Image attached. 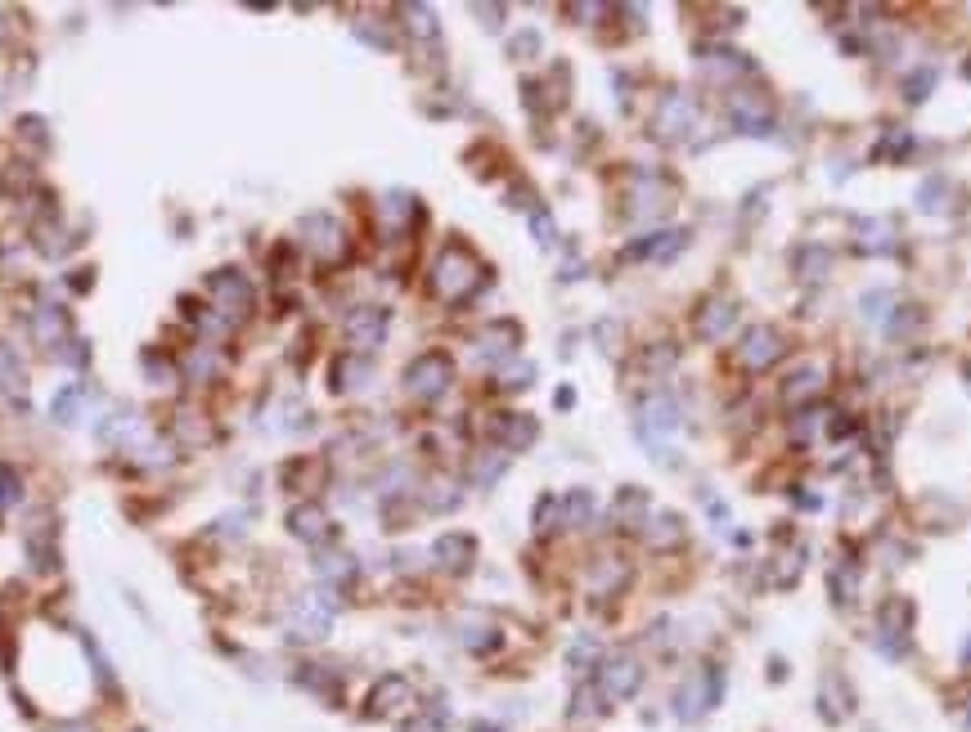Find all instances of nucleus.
I'll list each match as a JSON object with an SVG mask.
<instances>
[{
	"mask_svg": "<svg viewBox=\"0 0 971 732\" xmlns=\"http://www.w3.org/2000/svg\"><path fill=\"white\" fill-rule=\"evenodd\" d=\"M940 198H944V180H940V175H931V180L917 189V203H922V211H935V207H940Z\"/></svg>",
	"mask_w": 971,
	"mask_h": 732,
	"instance_id": "obj_46",
	"label": "nucleus"
},
{
	"mask_svg": "<svg viewBox=\"0 0 971 732\" xmlns=\"http://www.w3.org/2000/svg\"><path fill=\"white\" fill-rule=\"evenodd\" d=\"M490 436L499 440V450H504V454H522V450H531V445H536L539 427H536L531 414H495Z\"/></svg>",
	"mask_w": 971,
	"mask_h": 732,
	"instance_id": "obj_12",
	"label": "nucleus"
},
{
	"mask_svg": "<svg viewBox=\"0 0 971 732\" xmlns=\"http://www.w3.org/2000/svg\"><path fill=\"white\" fill-rule=\"evenodd\" d=\"M473 732H504V728H495V724H473Z\"/></svg>",
	"mask_w": 971,
	"mask_h": 732,
	"instance_id": "obj_57",
	"label": "nucleus"
},
{
	"mask_svg": "<svg viewBox=\"0 0 971 732\" xmlns=\"http://www.w3.org/2000/svg\"><path fill=\"white\" fill-rule=\"evenodd\" d=\"M0 387L5 391H18L23 387V365H18V351L0 342Z\"/></svg>",
	"mask_w": 971,
	"mask_h": 732,
	"instance_id": "obj_35",
	"label": "nucleus"
},
{
	"mask_svg": "<svg viewBox=\"0 0 971 732\" xmlns=\"http://www.w3.org/2000/svg\"><path fill=\"white\" fill-rule=\"evenodd\" d=\"M891 288H872L868 297H863V319H872V324H881L886 314H891Z\"/></svg>",
	"mask_w": 971,
	"mask_h": 732,
	"instance_id": "obj_39",
	"label": "nucleus"
},
{
	"mask_svg": "<svg viewBox=\"0 0 971 732\" xmlns=\"http://www.w3.org/2000/svg\"><path fill=\"white\" fill-rule=\"evenodd\" d=\"M382 337H387V311L382 306H356L347 314V342L356 351H374V346H382Z\"/></svg>",
	"mask_w": 971,
	"mask_h": 732,
	"instance_id": "obj_13",
	"label": "nucleus"
},
{
	"mask_svg": "<svg viewBox=\"0 0 971 732\" xmlns=\"http://www.w3.org/2000/svg\"><path fill=\"white\" fill-rule=\"evenodd\" d=\"M400 705H410V683L400 679V674L378 679V687L369 692V715H396Z\"/></svg>",
	"mask_w": 971,
	"mask_h": 732,
	"instance_id": "obj_22",
	"label": "nucleus"
},
{
	"mask_svg": "<svg viewBox=\"0 0 971 732\" xmlns=\"http://www.w3.org/2000/svg\"><path fill=\"white\" fill-rule=\"evenodd\" d=\"M859 252H868V257L895 252V225H891V220H863L859 225Z\"/></svg>",
	"mask_w": 971,
	"mask_h": 732,
	"instance_id": "obj_28",
	"label": "nucleus"
},
{
	"mask_svg": "<svg viewBox=\"0 0 971 732\" xmlns=\"http://www.w3.org/2000/svg\"><path fill=\"white\" fill-rule=\"evenodd\" d=\"M701 68L710 77H747L755 72V63L747 54H733V50H701Z\"/></svg>",
	"mask_w": 971,
	"mask_h": 732,
	"instance_id": "obj_26",
	"label": "nucleus"
},
{
	"mask_svg": "<svg viewBox=\"0 0 971 732\" xmlns=\"http://www.w3.org/2000/svg\"><path fill=\"white\" fill-rule=\"evenodd\" d=\"M279 481H283L288 490H315V485L324 481V459L302 454V459H293V463H283V468H279Z\"/></svg>",
	"mask_w": 971,
	"mask_h": 732,
	"instance_id": "obj_25",
	"label": "nucleus"
},
{
	"mask_svg": "<svg viewBox=\"0 0 971 732\" xmlns=\"http://www.w3.org/2000/svg\"><path fill=\"white\" fill-rule=\"evenodd\" d=\"M400 18H410L405 27H410L419 41H432V37H436V14H432L428 5H400Z\"/></svg>",
	"mask_w": 971,
	"mask_h": 732,
	"instance_id": "obj_30",
	"label": "nucleus"
},
{
	"mask_svg": "<svg viewBox=\"0 0 971 732\" xmlns=\"http://www.w3.org/2000/svg\"><path fill=\"white\" fill-rule=\"evenodd\" d=\"M504 468H508V454H490V459L477 463L473 481H477V485H490V481H499V472H504Z\"/></svg>",
	"mask_w": 971,
	"mask_h": 732,
	"instance_id": "obj_45",
	"label": "nucleus"
},
{
	"mask_svg": "<svg viewBox=\"0 0 971 732\" xmlns=\"http://www.w3.org/2000/svg\"><path fill=\"white\" fill-rule=\"evenodd\" d=\"M328 625H333V598H328V593H302V598L293 602V611H288V629H293V638H302V642L324 638Z\"/></svg>",
	"mask_w": 971,
	"mask_h": 732,
	"instance_id": "obj_5",
	"label": "nucleus"
},
{
	"mask_svg": "<svg viewBox=\"0 0 971 732\" xmlns=\"http://www.w3.org/2000/svg\"><path fill=\"white\" fill-rule=\"evenodd\" d=\"M288 530H293L302 544H324V539L333 535V522H328V513H324L320 504H297V508L288 513Z\"/></svg>",
	"mask_w": 971,
	"mask_h": 732,
	"instance_id": "obj_19",
	"label": "nucleus"
},
{
	"mask_svg": "<svg viewBox=\"0 0 971 732\" xmlns=\"http://www.w3.org/2000/svg\"><path fill=\"white\" fill-rule=\"evenodd\" d=\"M405 732H441V728H436V724H432V719H428V724H410V728H405Z\"/></svg>",
	"mask_w": 971,
	"mask_h": 732,
	"instance_id": "obj_56",
	"label": "nucleus"
},
{
	"mask_svg": "<svg viewBox=\"0 0 971 732\" xmlns=\"http://www.w3.org/2000/svg\"><path fill=\"white\" fill-rule=\"evenodd\" d=\"M823 387H827V365H818V360H801V365L783 377V400H787V405H796V409H806L809 400H818V396H823Z\"/></svg>",
	"mask_w": 971,
	"mask_h": 732,
	"instance_id": "obj_10",
	"label": "nucleus"
},
{
	"mask_svg": "<svg viewBox=\"0 0 971 732\" xmlns=\"http://www.w3.org/2000/svg\"><path fill=\"white\" fill-rule=\"evenodd\" d=\"M684 243H688L684 229H661V234H644L639 243H630L625 257L630 261H670L675 252H684Z\"/></svg>",
	"mask_w": 971,
	"mask_h": 732,
	"instance_id": "obj_17",
	"label": "nucleus"
},
{
	"mask_svg": "<svg viewBox=\"0 0 971 732\" xmlns=\"http://www.w3.org/2000/svg\"><path fill=\"white\" fill-rule=\"evenodd\" d=\"M81 400H86V391H81V387H68V391H59V400H54V419H59V422H72V419H77V409H81Z\"/></svg>",
	"mask_w": 971,
	"mask_h": 732,
	"instance_id": "obj_41",
	"label": "nucleus"
},
{
	"mask_svg": "<svg viewBox=\"0 0 971 732\" xmlns=\"http://www.w3.org/2000/svg\"><path fill=\"white\" fill-rule=\"evenodd\" d=\"M59 732H91V728H81V724H68V728H59Z\"/></svg>",
	"mask_w": 971,
	"mask_h": 732,
	"instance_id": "obj_58",
	"label": "nucleus"
},
{
	"mask_svg": "<svg viewBox=\"0 0 971 732\" xmlns=\"http://www.w3.org/2000/svg\"><path fill=\"white\" fill-rule=\"evenodd\" d=\"M931 86H935V68H922V72H913V77L904 81V95H909V104H922Z\"/></svg>",
	"mask_w": 971,
	"mask_h": 732,
	"instance_id": "obj_43",
	"label": "nucleus"
},
{
	"mask_svg": "<svg viewBox=\"0 0 971 732\" xmlns=\"http://www.w3.org/2000/svg\"><path fill=\"white\" fill-rule=\"evenodd\" d=\"M738 324V306L729 302V297H710V302H701V311L693 314V333H698L701 342H724V333Z\"/></svg>",
	"mask_w": 971,
	"mask_h": 732,
	"instance_id": "obj_16",
	"label": "nucleus"
},
{
	"mask_svg": "<svg viewBox=\"0 0 971 732\" xmlns=\"http://www.w3.org/2000/svg\"><path fill=\"white\" fill-rule=\"evenodd\" d=\"M855 427H859V422L850 419V414H832V422H827V436H832V440H846V436H855Z\"/></svg>",
	"mask_w": 971,
	"mask_h": 732,
	"instance_id": "obj_49",
	"label": "nucleus"
},
{
	"mask_svg": "<svg viewBox=\"0 0 971 732\" xmlns=\"http://www.w3.org/2000/svg\"><path fill=\"white\" fill-rule=\"evenodd\" d=\"M531 377H536V365H527V360L499 365V387L504 391H522V387H531Z\"/></svg>",
	"mask_w": 971,
	"mask_h": 732,
	"instance_id": "obj_34",
	"label": "nucleus"
},
{
	"mask_svg": "<svg viewBox=\"0 0 971 732\" xmlns=\"http://www.w3.org/2000/svg\"><path fill=\"white\" fill-rule=\"evenodd\" d=\"M647 517H652V499H647V490H639V485L616 490V499H612V522L625 525V530H639Z\"/></svg>",
	"mask_w": 971,
	"mask_h": 732,
	"instance_id": "obj_20",
	"label": "nucleus"
},
{
	"mask_svg": "<svg viewBox=\"0 0 971 732\" xmlns=\"http://www.w3.org/2000/svg\"><path fill=\"white\" fill-rule=\"evenodd\" d=\"M450 382H454V360L445 351H423L414 365L405 368V391L414 400H423V405L441 400L450 391Z\"/></svg>",
	"mask_w": 971,
	"mask_h": 732,
	"instance_id": "obj_2",
	"label": "nucleus"
},
{
	"mask_svg": "<svg viewBox=\"0 0 971 732\" xmlns=\"http://www.w3.org/2000/svg\"><path fill=\"white\" fill-rule=\"evenodd\" d=\"M14 499H18V476H14L9 468H0V508H5V504H14Z\"/></svg>",
	"mask_w": 971,
	"mask_h": 732,
	"instance_id": "obj_51",
	"label": "nucleus"
},
{
	"mask_svg": "<svg viewBox=\"0 0 971 732\" xmlns=\"http://www.w3.org/2000/svg\"><path fill=\"white\" fill-rule=\"evenodd\" d=\"M477 283H482V261L464 243H445L441 257L432 261V292L441 302H464V297H473Z\"/></svg>",
	"mask_w": 971,
	"mask_h": 732,
	"instance_id": "obj_1",
	"label": "nucleus"
},
{
	"mask_svg": "<svg viewBox=\"0 0 971 732\" xmlns=\"http://www.w3.org/2000/svg\"><path fill=\"white\" fill-rule=\"evenodd\" d=\"M531 229H536V243H553V220H549V211H531Z\"/></svg>",
	"mask_w": 971,
	"mask_h": 732,
	"instance_id": "obj_50",
	"label": "nucleus"
},
{
	"mask_svg": "<svg viewBox=\"0 0 971 732\" xmlns=\"http://www.w3.org/2000/svg\"><path fill=\"white\" fill-rule=\"evenodd\" d=\"M23 140H32V144H46V126L32 117V122H23Z\"/></svg>",
	"mask_w": 971,
	"mask_h": 732,
	"instance_id": "obj_54",
	"label": "nucleus"
},
{
	"mask_svg": "<svg viewBox=\"0 0 971 732\" xmlns=\"http://www.w3.org/2000/svg\"><path fill=\"white\" fill-rule=\"evenodd\" d=\"M410 216H414V198L410 194H387L382 198V220L387 225H405Z\"/></svg>",
	"mask_w": 971,
	"mask_h": 732,
	"instance_id": "obj_38",
	"label": "nucleus"
},
{
	"mask_svg": "<svg viewBox=\"0 0 971 732\" xmlns=\"http://www.w3.org/2000/svg\"><path fill=\"white\" fill-rule=\"evenodd\" d=\"M531 203H536V194H531L527 185H513V189H508V207H531Z\"/></svg>",
	"mask_w": 971,
	"mask_h": 732,
	"instance_id": "obj_52",
	"label": "nucleus"
},
{
	"mask_svg": "<svg viewBox=\"0 0 971 732\" xmlns=\"http://www.w3.org/2000/svg\"><path fill=\"white\" fill-rule=\"evenodd\" d=\"M792 270H796L801 283H818V279L832 270V252H827L823 243H801V248L792 252Z\"/></svg>",
	"mask_w": 971,
	"mask_h": 732,
	"instance_id": "obj_23",
	"label": "nucleus"
},
{
	"mask_svg": "<svg viewBox=\"0 0 971 732\" xmlns=\"http://www.w3.org/2000/svg\"><path fill=\"white\" fill-rule=\"evenodd\" d=\"M855 584H859V579H855V567H837V571L827 576V589H832V598H837L841 607L855 602Z\"/></svg>",
	"mask_w": 971,
	"mask_h": 732,
	"instance_id": "obj_36",
	"label": "nucleus"
},
{
	"mask_svg": "<svg viewBox=\"0 0 971 732\" xmlns=\"http://www.w3.org/2000/svg\"><path fill=\"white\" fill-rule=\"evenodd\" d=\"M432 557L445 567V571H468L473 567V557H477V544H473V535H441L436 544H432Z\"/></svg>",
	"mask_w": 971,
	"mask_h": 732,
	"instance_id": "obj_21",
	"label": "nucleus"
},
{
	"mask_svg": "<svg viewBox=\"0 0 971 732\" xmlns=\"http://www.w3.org/2000/svg\"><path fill=\"white\" fill-rule=\"evenodd\" d=\"M639 683H644V670H639L635 656H612V661L598 665V692L607 701H630L639 692Z\"/></svg>",
	"mask_w": 971,
	"mask_h": 732,
	"instance_id": "obj_7",
	"label": "nucleus"
},
{
	"mask_svg": "<svg viewBox=\"0 0 971 732\" xmlns=\"http://www.w3.org/2000/svg\"><path fill=\"white\" fill-rule=\"evenodd\" d=\"M208 292L216 297V306L225 311V319H239V314L252 311V283L239 270H216L212 279H208Z\"/></svg>",
	"mask_w": 971,
	"mask_h": 732,
	"instance_id": "obj_8",
	"label": "nucleus"
},
{
	"mask_svg": "<svg viewBox=\"0 0 971 732\" xmlns=\"http://www.w3.org/2000/svg\"><path fill=\"white\" fill-rule=\"evenodd\" d=\"M666 207H670V185L661 175L639 171L635 175V194H630V216H661Z\"/></svg>",
	"mask_w": 971,
	"mask_h": 732,
	"instance_id": "obj_18",
	"label": "nucleus"
},
{
	"mask_svg": "<svg viewBox=\"0 0 971 732\" xmlns=\"http://www.w3.org/2000/svg\"><path fill=\"white\" fill-rule=\"evenodd\" d=\"M356 576V562L351 557H342V553H328V557H320V579H328V584H342V579Z\"/></svg>",
	"mask_w": 971,
	"mask_h": 732,
	"instance_id": "obj_37",
	"label": "nucleus"
},
{
	"mask_svg": "<svg viewBox=\"0 0 971 732\" xmlns=\"http://www.w3.org/2000/svg\"><path fill=\"white\" fill-rule=\"evenodd\" d=\"M518 342H522V328L513 319H495V324H486L482 333L473 337L477 360H495V365H508L513 351H518Z\"/></svg>",
	"mask_w": 971,
	"mask_h": 732,
	"instance_id": "obj_11",
	"label": "nucleus"
},
{
	"mask_svg": "<svg viewBox=\"0 0 971 732\" xmlns=\"http://www.w3.org/2000/svg\"><path fill=\"white\" fill-rule=\"evenodd\" d=\"M216 368H220V360H216L208 346H198L194 360H189V377H194V382H208V377H216Z\"/></svg>",
	"mask_w": 971,
	"mask_h": 732,
	"instance_id": "obj_42",
	"label": "nucleus"
},
{
	"mask_svg": "<svg viewBox=\"0 0 971 732\" xmlns=\"http://www.w3.org/2000/svg\"><path fill=\"white\" fill-rule=\"evenodd\" d=\"M360 377H369V365H365V360H351V355H342V360L333 365V387H337V391H347V387H360Z\"/></svg>",
	"mask_w": 971,
	"mask_h": 732,
	"instance_id": "obj_33",
	"label": "nucleus"
},
{
	"mask_svg": "<svg viewBox=\"0 0 971 732\" xmlns=\"http://www.w3.org/2000/svg\"><path fill=\"white\" fill-rule=\"evenodd\" d=\"M818 419H823V409H814V405H809V409H801V414H796V422H792V436L806 445L809 436L818 431Z\"/></svg>",
	"mask_w": 971,
	"mask_h": 732,
	"instance_id": "obj_44",
	"label": "nucleus"
},
{
	"mask_svg": "<svg viewBox=\"0 0 971 732\" xmlns=\"http://www.w3.org/2000/svg\"><path fill=\"white\" fill-rule=\"evenodd\" d=\"M675 360H679V351H675L670 342H661L656 351H647V355H644V365L652 368V373H661V368H670V365H675Z\"/></svg>",
	"mask_w": 971,
	"mask_h": 732,
	"instance_id": "obj_47",
	"label": "nucleus"
},
{
	"mask_svg": "<svg viewBox=\"0 0 971 732\" xmlns=\"http://www.w3.org/2000/svg\"><path fill=\"white\" fill-rule=\"evenodd\" d=\"M625 579H630V562L625 557H598V567H593V593H616V589H625Z\"/></svg>",
	"mask_w": 971,
	"mask_h": 732,
	"instance_id": "obj_27",
	"label": "nucleus"
},
{
	"mask_svg": "<svg viewBox=\"0 0 971 732\" xmlns=\"http://www.w3.org/2000/svg\"><path fill=\"white\" fill-rule=\"evenodd\" d=\"M558 525H562V499L544 494L536 504V530H558Z\"/></svg>",
	"mask_w": 971,
	"mask_h": 732,
	"instance_id": "obj_40",
	"label": "nucleus"
},
{
	"mask_svg": "<svg viewBox=\"0 0 971 732\" xmlns=\"http://www.w3.org/2000/svg\"><path fill=\"white\" fill-rule=\"evenodd\" d=\"M787 355V337L774 328V324H755L742 333V346H738V360L752 368V373H764Z\"/></svg>",
	"mask_w": 971,
	"mask_h": 732,
	"instance_id": "obj_4",
	"label": "nucleus"
},
{
	"mask_svg": "<svg viewBox=\"0 0 971 732\" xmlns=\"http://www.w3.org/2000/svg\"><path fill=\"white\" fill-rule=\"evenodd\" d=\"M644 539L652 548H675V544H684V517H679V513H652L644 522Z\"/></svg>",
	"mask_w": 971,
	"mask_h": 732,
	"instance_id": "obj_24",
	"label": "nucleus"
},
{
	"mask_svg": "<svg viewBox=\"0 0 971 732\" xmlns=\"http://www.w3.org/2000/svg\"><path fill=\"white\" fill-rule=\"evenodd\" d=\"M729 122L742 135H774V112L760 95H733L729 100Z\"/></svg>",
	"mask_w": 971,
	"mask_h": 732,
	"instance_id": "obj_15",
	"label": "nucleus"
},
{
	"mask_svg": "<svg viewBox=\"0 0 971 732\" xmlns=\"http://www.w3.org/2000/svg\"><path fill=\"white\" fill-rule=\"evenodd\" d=\"M571 14H576V18H598L603 9H598V5H571Z\"/></svg>",
	"mask_w": 971,
	"mask_h": 732,
	"instance_id": "obj_55",
	"label": "nucleus"
},
{
	"mask_svg": "<svg viewBox=\"0 0 971 732\" xmlns=\"http://www.w3.org/2000/svg\"><path fill=\"white\" fill-rule=\"evenodd\" d=\"M967 661H971V647H967Z\"/></svg>",
	"mask_w": 971,
	"mask_h": 732,
	"instance_id": "obj_59",
	"label": "nucleus"
},
{
	"mask_svg": "<svg viewBox=\"0 0 971 732\" xmlns=\"http://www.w3.org/2000/svg\"><path fill=\"white\" fill-rule=\"evenodd\" d=\"M302 234H306V248L315 252V261H342L347 257V229L328 216V211H311L302 220Z\"/></svg>",
	"mask_w": 971,
	"mask_h": 732,
	"instance_id": "obj_6",
	"label": "nucleus"
},
{
	"mask_svg": "<svg viewBox=\"0 0 971 732\" xmlns=\"http://www.w3.org/2000/svg\"><path fill=\"white\" fill-rule=\"evenodd\" d=\"M593 517V494L590 490H571L562 494V525H585Z\"/></svg>",
	"mask_w": 971,
	"mask_h": 732,
	"instance_id": "obj_29",
	"label": "nucleus"
},
{
	"mask_svg": "<svg viewBox=\"0 0 971 732\" xmlns=\"http://www.w3.org/2000/svg\"><path fill=\"white\" fill-rule=\"evenodd\" d=\"M909 149H913V135H909V131H886L881 144L872 149V157H877V162H895V157H904Z\"/></svg>",
	"mask_w": 971,
	"mask_h": 732,
	"instance_id": "obj_32",
	"label": "nucleus"
},
{
	"mask_svg": "<svg viewBox=\"0 0 971 732\" xmlns=\"http://www.w3.org/2000/svg\"><path fill=\"white\" fill-rule=\"evenodd\" d=\"M59 355H63L68 365H86V355H91V351H86V342H68V351H59Z\"/></svg>",
	"mask_w": 971,
	"mask_h": 732,
	"instance_id": "obj_53",
	"label": "nucleus"
},
{
	"mask_svg": "<svg viewBox=\"0 0 971 732\" xmlns=\"http://www.w3.org/2000/svg\"><path fill=\"white\" fill-rule=\"evenodd\" d=\"M32 333H37V342H59L63 337V311H54V306H41L37 311V319H32Z\"/></svg>",
	"mask_w": 971,
	"mask_h": 732,
	"instance_id": "obj_31",
	"label": "nucleus"
},
{
	"mask_svg": "<svg viewBox=\"0 0 971 732\" xmlns=\"http://www.w3.org/2000/svg\"><path fill=\"white\" fill-rule=\"evenodd\" d=\"M693 126H698V100H693V95H684V90L661 95V104L652 112V135H656V140L675 144V140L693 135Z\"/></svg>",
	"mask_w": 971,
	"mask_h": 732,
	"instance_id": "obj_3",
	"label": "nucleus"
},
{
	"mask_svg": "<svg viewBox=\"0 0 971 732\" xmlns=\"http://www.w3.org/2000/svg\"><path fill=\"white\" fill-rule=\"evenodd\" d=\"M679 431V400L666 396V391H652L639 405V436L644 440H656V436H670Z\"/></svg>",
	"mask_w": 971,
	"mask_h": 732,
	"instance_id": "obj_9",
	"label": "nucleus"
},
{
	"mask_svg": "<svg viewBox=\"0 0 971 732\" xmlns=\"http://www.w3.org/2000/svg\"><path fill=\"white\" fill-rule=\"evenodd\" d=\"M904 629H909V607H904V598H891V602L877 611V647H881L886 656H900V652L909 647Z\"/></svg>",
	"mask_w": 971,
	"mask_h": 732,
	"instance_id": "obj_14",
	"label": "nucleus"
},
{
	"mask_svg": "<svg viewBox=\"0 0 971 732\" xmlns=\"http://www.w3.org/2000/svg\"><path fill=\"white\" fill-rule=\"evenodd\" d=\"M536 50H539V32H531V27L518 32V37L508 41V54H513V58H527V54H536Z\"/></svg>",
	"mask_w": 971,
	"mask_h": 732,
	"instance_id": "obj_48",
	"label": "nucleus"
}]
</instances>
